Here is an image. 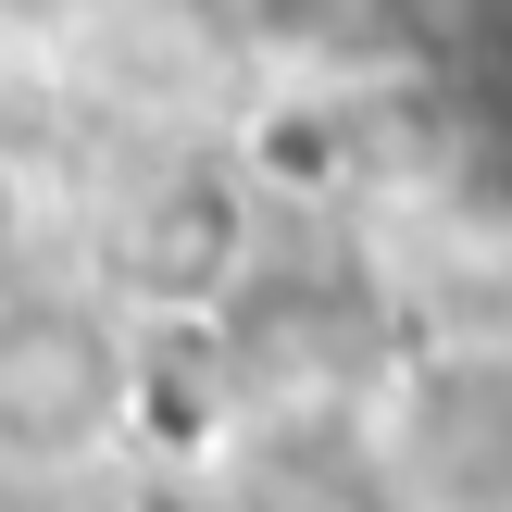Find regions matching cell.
Returning a JSON list of instances; mask_svg holds the SVG:
<instances>
[{"mask_svg":"<svg viewBox=\"0 0 512 512\" xmlns=\"http://www.w3.org/2000/svg\"><path fill=\"white\" fill-rule=\"evenodd\" d=\"M375 450L413 512H512V338H463L413 363Z\"/></svg>","mask_w":512,"mask_h":512,"instance_id":"cell-1","label":"cell"}]
</instances>
